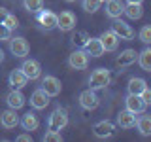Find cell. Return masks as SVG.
I'll use <instances>...</instances> for the list:
<instances>
[{"mask_svg":"<svg viewBox=\"0 0 151 142\" xmlns=\"http://www.w3.org/2000/svg\"><path fill=\"white\" fill-rule=\"evenodd\" d=\"M110 80H111V76H110V70L108 68H96L89 76V87L94 89V91H98V89L108 87V85H110Z\"/></svg>","mask_w":151,"mask_h":142,"instance_id":"cell-1","label":"cell"},{"mask_svg":"<svg viewBox=\"0 0 151 142\" xmlns=\"http://www.w3.org/2000/svg\"><path fill=\"white\" fill-rule=\"evenodd\" d=\"M68 125V112H66V108H55L53 112H51L49 120H47V129L51 131H60L64 129V127Z\"/></svg>","mask_w":151,"mask_h":142,"instance_id":"cell-2","label":"cell"},{"mask_svg":"<svg viewBox=\"0 0 151 142\" xmlns=\"http://www.w3.org/2000/svg\"><path fill=\"white\" fill-rule=\"evenodd\" d=\"M98 104H100V99H98V95L94 89H85V91H81V95H79V106L83 108V110H96Z\"/></svg>","mask_w":151,"mask_h":142,"instance_id":"cell-3","label":"cell"},{"mask_svg":"<svg viewBox=\"0 0 151 142\" xmlns=\"http://www.w3.org/2000/svg\"><path fill=\"white\" fill-rule=\"evenodd\" d=\"M111 30L117 34V38H119V40H132V38L136 36L134 28H132V27L129 25V23L121 21L119 17H117V19H113V23H111Z\"/></svg>","mask_w":151,"mask_h":142,"instance_id":"cell-4","label":"cell"},{"mask_svg":"<svg viewBox=\"0 0 151 142\" xmlns=\"http://www.w3.org/2000/svg\"><path fill=\"white\" fill-rule=\"evenodd\" d=\"M8 42H9V51H12L13 57H17V59H23V57H27L28 51H30V46H28V42H27L23 36L9 38Z\"/></svg>","mask_w":151,"mask_h":142,"instance_id":"cell-5","label":"cell"},{"mask_svg":"<svg viewBox=\"0 0 151 142\" xmlns=\"http://www.w3.org/2000/svg\"><path fill=\"white\" fill-rule=\"evenodd\" d=\"M68 66L74 70H85L89 66V55L83 49H76L68 57Z\"/></svg>","mask_w":151,"mask_h":142,"instance_id":"cell-6","label":"cell"},{"mask_svg":"<svg viewBox=\"0 0 151 142\" xmlns=\"http://www.w3.org/2000/svg\"><path fill=\"white\" fill-rule=\"evenodd\" d=\"M76 23H78V19H76V15L70 9H66L60 15H57V28H59L60 32H70L76 27Z\"/></svg>","mask_w":151,"mask_h":142,"instance_id":"cell-7","label":"cell"},{"mask_svg":"<svg viewBox=\"0 0 151 142\" xmlns=\"http://www.w3.org/2000/svg\"><path fill=\"white\" fill-rule=\"evenodd\" d=\"M42 89H44L49 97H57V95L63 91V83H60V80L55 78V76H44V78H42Z\"/></svg>","mask_w":151,"mask_h":142,"instance_id":"cell-8","label":"cell"},{"mask_svg":"<svg viewBox=\"0 0 151 142\" xmlns=\"http://www.w3.org/2000/svg\"><path fill=\"white\" fill-rule=\"evenodd\" d=\"M21 72L27 76V80H38L42 76V66L36 59H27L21 64Z\"/></svg>","mask_w":151,"mask_h":142,"instance_id":"cell-9","label":"cell"},{"mask_svg":"<svg viewBox=\"0 0 151 142\" xmlns=\"http://www.w3.org/2000/svg\"><path fill=\"white\" fill-rule=\"evenodd\" d=\"M125 108L132 114H136V116H140V114L145 112V108H147V104H145L144 101L140 99V95H127L125 99Z\"/></svg>","mask_w":151,"mask_h":142,"instance_id":"cell-10","label":"cell"},{"mask_svg":"<svg viewBox=\"0 0 151 142\" xmlns=\"http://www.w3.org/2000/svg\"><path fill=\"white\" fill-rule=\"evenodd\" d=\"M93 133L96 138H110V136L115 133V123H111L110 120H102L98 123H94Z\"/></svg>","mask_w":151,"mask_h":142,"instance_id":"cell-11","label":"cell"},{"mask_svg":"<svg viewBox=\"0 0 151 142\" xmlns=\"http://www.w3.org/2000/svg\"><path fill=\"white\" fill-rule=\"evenodd\" d=\"M36 19L42 25V28H45V30L57 28V13L49 12V9H40V12L36 13Z\"/></svg>","mask_w":151,"mask_h":142,"instance_id":"cell-12","label":"cell"},{"mask_svg":"<svg viewBox=\"0 0 151 142\" xmlns=\"http://www.w3.org/2000/svg\"><path fill=\"white\" fill-rule=\"evenodd\" d=\"M83 51L87 55H91V57H102L104 53H106L100 38H87L85 44H83Z\"/></svg>","mask_w":151,"mask_h":142,"instance_id":"cell-13","label":"cell"},{"mask_svg":"<svg viewBox=\"0 0 151 142\" xmlns=\"http://www.w3.org/2000/svg\"><path fill=\"white\" fill-rule=\"evenodd\" d=\"M0 125L4 129H15L19 125V116H17V110L13 108H8V110L0 112Z\"/></svg>","mask_w":151,"mask_h":142,"instance_id":"cell-14","label":"cell"},{"mask_svg":"<svg viewBox=\"0 0 151 142\" xmlns=\"http://www.w3.org/2000/svg\"><path fill=\"white\" fill-rule=\"evenodd\" d=\"M49 99L51 97L40 87L30 95V106L34 108V110H44V108H47V104H49Z\"/></svg>","mask_w":151,"mask_h":142,"instance_id":"cell-15","label":"cell"},{"mask_svg":"<svg viewBox=\"0 0 151 142\" xmlns=\"http://www.w3.org/2000/svg\"><path fill=\"white\" fill-rule=\"evenodd\" d=\"M100 42L104 46V51H115L117 46H119V38H117V34L111 30H104L100 34Z\"/></svg>","mask_w":151,"mask_h":142,"instance_id":"cell-16","label":"cell"},{"mask_svg":"<svg viewBox=\"0 0 151 142\" xmlns=\"http://www.w3.org/2000/svg\"><path fill=\"white\" fill-rule=\"evenodd\" d=\"M6 102L9 108H13V110H21L23 106H25V95L21 93V89H12V91L8 93L6 97Z\"/></svg>","mask_w":151,"mask_h":142,"instance_id":"cell-17","label":"cell"},{"mask_svg":"<svg viewBox=\"0 0 151 142\" xmlns=\"http://www.w3.org/2000/svg\"><path fill=\"white\" fill-rule=\"evenodd\" d=\"M136 120H138V117H136V114L129 112L127 108L117 114V125H119L121 129H132V127L136 125Z\"/></svg>","mask_w":151,"mask_h":142,"instance_id":"cell-18","label":"cell"},{"mask_svg":"<svg viewBox=\"0 0 151 142\" xmlns=\"http://www.w3.org/2000/svg\"><path fill=\"white\" fill-rule=\"evenodd\" d=\"M19 125L25 131H36L38 127H40V120H38V116L34 112H27L19 117Z\"/></svg>","mask_w":151,"mask_h":142,"instance_id":"cell-19","label":"cell"},{"mask_svg":"<svg viewBox=\"0 0 151 142\" xmlns=\"http://www.w3.org/2000/svg\"><path fill=\"white\" fill-rule=\"evenodd\" d=\"M123 9H125V4H123L121 0H108V2H106V15L110 19L121 17Z\"/></svg>","mask_w":151,"mask_h":142,"instance_id":"cell-20","label":"cell"},{"mask_svg":"<svg viewBox=\"0 0 151 142\" xmlns=\"http://www.w3.org/2000/svg\"><path fill=\"white\" fill-rule=\"evenodd\" d=\"M8 82H9V85H12V89H23L28 80H27V76L21 72V68H17V70H12V72H9Z\"/></svg>","mask_w":151,"mask_h":142,"instance_id":"cell-21","label":"cell"},{"mask_svg":"<svg viewBox=\"0 0 151 142\" xmlns=\"http://www.w3.org/2000/svg\"><path fill=\"white\" fill-rule=\"evenodd\" d=\"M136 59H138V53H136L134 49H125L117 55L115 64L117 66H130L132 63H136Z\"/></svg>","mask_w":151,"mask_h":142,"instance_id":"cell-22","label":"cell"},{"mask_svg":"<svg viewBox=\"0 0 151 142\" xmlns=\"http://www.w3.org/2000/svg\"><path fill=\"white\" fill-rule=\"evenodd\" d=\"M145 85H147V82H145L144 78H130L129 83H127V91L130 95H140Z\"/></svg>","mask_w":151,"mask_h":142,"instance_id":"cell-23","label":"cell"},{"mask_svg":"<svg viewBox=\"0 0 151 142\" xmlns=\"http://www.w3.org/2000/svg\"><path fill=\"white\" fill-rule=\"evenodd\" d=\"M138 64L142 66V70H145V72H151V47L145 46V49L138 53Z\"/></svg>","mask_w":151,"mask_h":142,"instance_id":"cell-24","label":"cell"},{"mask_svg":"<svg viewBox=\"0 0 151 142\" xmlns=\"http://www.w3.org/2000/svg\"><path fill=\"white\" fill-rule=\"evenodd\" d=\"M134 127H138V131H140L142 136H149V135H151V117H149V116L138 117Z\"/></svg>","mask_w":151,"mask_h":142,"instance_id":"cell-25","label":"cell"},{"mask_svg":"<svg viewBox=\"0 0 151 142\" xmlns=\"http://www.w3.org/2000/svg\"><path fill=\"white\" fill-rule=\"evenodd\" d=\"M123 13H125L129 19H140L142 15H144V8H142V4H129V6H125V9H123Z\"/></svg>","mask_w":151,"mask_h":142,"instance_id":"cell-26","label":"cell"},{"mask_svg":"<svg viewBox=\"0 0 151 142\" xmlns=\"http://www.w3.org/2000/svg\"><path fill=\"white\" fill-rule=\"evenodd\" d=\"M23 6H25L27 12L38 13L40 9H44V0H23Z\"/></svg>","mask_w":151,"mask_h":142,"instance_id":"cell-27","label":"cell"},{"mask_svg":"<svg viewBox=\"0 0 151 142\" xmlns=\"http://www.w3.org/2000/svg\"><path fill=\"white\" fill-rule=\"evenodd\" d=\"M138 38H140L142 44L149 46L151 44V25H144V27H142L140 32H138Z\"/></svg>","mask_w":151,"mask_h":142,"instance_id":"cell-28","label":"cell"},{"mask_svg":"<svg viewBox=\"0 0 151 142\" xmlns=\"http://www.w3.org/2000/svg\"><path fill=\"white\" fill-rule=\"evenodd\" d=\"M102 0H83V9L87 13H94L96 9H100Z\"/></svg>","mask_w":151,"mask_h":142,"instance_id":"cell-29","label":"cell"},{"mask_svg":"<svg viewBox=\"0 0 151 142\" xmlns=\"http://www.w3.org/2000/svg\"><path fill=\"white\" fill-rule=\"evenodd\" d=\"M44 142H63V135H60V131L47 129V133L44 135Z\"/></svg>","mask_w":151,"mask_h":142,"instance_id":"cell-30","label":"cell"},{"mask_svg":"<svg viewBox=\"0 0 151 142\" xmlns=\"http://www.w3.org/2000/svg\"><path fill=\"white\" fill-rule=\"evenodd\" d=\"M2 23H4V25H6L8 28H12V30L19 27V19H17L15 15H12V13H6V17L2 19Z\"/></svg>","mask_w":151,"mask_h":142,"instance_id":"cell-31","label":"cell"},{"mask_svg":"<svg viewBox=\"0 0 151 142\" xmlns=\"http://www.w3.org/2000/svg\"><path fill=\"white\" fill-rule=\"evenodd\" d=\"M12 38V28H8L4 23H0V42H8Z\"/></svg>","mask_w":151,"mask_h":142,"instance_id":"cell-32","label":"cell"},{"mask_svg":"<svg viewBox=\"0 0 151 142\" xmlns=\"http://www.w3.org/2000/svg\"><path fill=\"white\" fill-rule=\"evenodd\" d=\"M140 99H142V101H144L145 104H151V89L147 87V85H145V87L142 89V93H140Z\"/></svg>","mask_w":151,"mask_h":142,"instance_id":"cell-33","label":"cell"},{"mask_svg":"<svg viewBox=\"0 0 151 142\" xmlns=\"http://www.w3.org/2000/svg\"><path fill=\"white\" fill-rule=\"evenodd\" d=\"M30 140H32V136L27 135V133H25V135H19V136H17V142H30Z\"/></svg>","mask_w":151,"mask_h":142,"instance_id":"cell-34","label":"cell"},{"mask_svg":"<svg viewBox=\"0 0 151 142\" xmlns=\"http://www.w3.org/2000/svg\"><path fill=\"white\" fill-rule=\"evenodd\" d=\"M6 13H8V12H6V9H4V8H0V23H2V19H4V17H6Z\"/></svg>","mask_w":151,"mask_h":142,"instance_id":"cell-35","label":"cell"},{"mask_svg":"<svg viewBox=\"0 0 151 142\" xmlns=\"http://www.w3.org/2000/svg\"><path fill=\"white\" fill-rule=\"evenodd\" d=\"M144 0H127V4H142Z\"/></svg>","mask_w":151,"mask_h":142,"instance_id":"cell-36","label":"cell"},{"mask_svg":"<svg viewBox=\"0 0 151 142\" xmlns=\"http://www.w3.org/2000/svg\"><path fill=\"white\" fill-rule=\"evenodd\" d=\"M0 63H4V51L0 49Z\"/></svg>","mask_w":151,"mask_h":142,"instance_id":"cell-37","label":"cell"},{"mask_svg":"<svg viewBox=\"0 0 151 142\" xmlns=\"http://www.w3.org/2000/svg\"><path fill=\"white\" fill-rule=\"evenodd\" d=\"M66 2H76V0H66Z\"/></svg>","mask_w":151,"mask_h":142,"instance_id":"cell-38","label":"cell"},{"mask_svg":"<svg viewBox=\"0 0 151 142\" xmlns=\"http://www.w3.org/2000/svg\"><path fill=\"white\" fill-rule=\"evenodd\" d=\"M102 2H104V0H102Z\"/></svg>","mask_w":151,"mask_h":142,"instance_id":"cell-39","label":"cell"}]
</instances>
